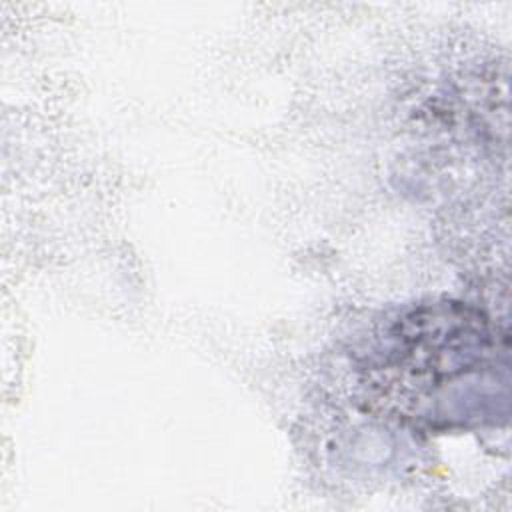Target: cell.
<instances>
[{
	"instance_id": "1",
	"label": "cell",
	"mask_w": 512,
	"mask_h": 512,
	"mask_svg": "<svg viewBox=\"0 0 512 512\" xmlns=\"http://www.w3.org/2000/svg\"><path fill=\"white\" fill-rule=\"evenodd\" d=\"M506 352L492 322L476 308L442 300L404 312L384 334L366 366L376 400L408 418L428 416L434 400H448L496 374Z\"/></svg>"
}]
</instances>
